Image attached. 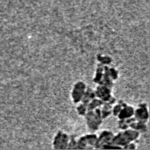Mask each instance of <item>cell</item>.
<instances>
[{"mask_svg": "<svg viewBox=\"0 0 150 150\" xmlns=\"http://www.w3.org/2000/svg\"><path fill=\"white\" fill-rule=\"evenodd\" d=\"M103 65L104 64L99 63L97 66L96 71H95V77L93 79V81L96 83H99L100 81L101 76H102L103 72Z\"/></svg>", "mask_w": 150, "mask_h": 150, "instance_id": "cell-16", "label": "cell"}, {"mask_svg": "<svg viewBox=\"0 0 150 150\" xmlns=\"http://www.w3.org/2000/svg\"><path fill=\"white\" fill-rule=\"evenodd\" d=\"M129 128L137 130L140 133H146L147 131V125L146 122H143L135 121L130 125Z\"/></svg>", "mask_w": 150, "mask_h": 150, "instance_id": "cell-13", "label": "cell"}, {"mask_svg": "<svg viewBox=\"0 0 150 150\" xmlns=\"http://www.w3.org/2000/svg\"><path fill=\"white\" fill-rule=\"evenodd\" d=\"M95 98H96L95 91H94L92 89H91V88L87 87L86 89V91H85L84 92V95H83V98H82L81 100L80 103L87 105L88 103H89Z\"/></svg>", "mask_w": 150, "mask_h": 150, "instance_id": "cell-12", "label": "cell"}, {"mask_svg": "<svg viewBox=\"0 0 150 150\" xmlns=\"http://www.w3.org/2000/svg\"><path fill=\"white\" fill-rule=\"evenodd\" d=\"M136 121V118L134 117H131L130 118L123 119V120H119L118 122V128L120 130H126L129 128V126L133 122Z\"/></svg>", "mask_w": 150, "mask_h": 150, "instance_id": "cell-14", "label": "cell"}, {"mask_svg": "<svg viewBox=\"0 0 150 150\" xmlns=\"http://www.w3.org/2000/svg\"><path fill=\"white\" fill-rule=\"evenodd\" d=\"M98 60L100 63L104 64V65H108L112 62V59L108 56H102L100 54L98 55Z\"/></svg>", "mask_w": 150, "mask_h": 150, "instance_id": "cell-18", "label": "cell"}, {"mask_svg": "<svg viewBox=\"0 0 150 150\" xmlns=\"http://www.w3.org/2000/svg\"><path fill=\"white\" fill-rule=\"evenodd\" d=\"M70 139H69L68 144H67V149H76V143H77V140L76 139V136L75 135H70Z\"/></svg>", "mask_w": 150, "mask_h": 150, "instance_id": "cell-19", "label": "cell"}, {"mask_svg": "<svg viewBox=\"0 0 150 150\" xmlns=\"http://www.w3.org/2000/svg\"><path fill=\"white\" fill-rule=\"evenodd\" d=\"M134 117L136 121L143 122L147 123L149 120V111H148V106L146 103H142L139 104V106L134 111Z\"/></svg>", "mask_w": 150, "mask_h": 150, "instance_id": "cell-7", "label": "cell"}, {"mask_svg": "<svg viewBox=\"0 0 150 150\" xmlns=\"http://www.w3.org/2000/svg\"><path fill=\"white\" fill-rule=\"evenodd\" d=\"M98 85L108 86L110 89H112V87L114 86V81L110 76L109 67L108 65H103V72L102 76H101L100 81Z\"/></svg>", "mask_w": 150, "mask_h": 150, "instance_id": "cell-9", "label": "cell"}, {"mask_svg": "<svg viewBox=\"0 0 150 150\" xmlns=\"http://www.w3.org/2000/svg\"><path fill=\"white\" fill-rule=\"evenodd\" d=\"M112 105H113L109 101L108 102H103V105L100 108L103 120L106 119L107 117H108L112 114Z\"/></svg>", "mask_w": 150, "mask_h": 150, "instance_id": "cell-11", "label": "cell"}, {"mask_svg": "<svg viewBox=\"0 0 150 150\" xmlns=\"http://www.w3.org/2000/svg\"><path fill=\"white\" fill-rule=\"evenodd\" d=\"M140 135L141 133L137 130L132 128H127L118 133L116 136L114 135L111 143L122 146L123 149V146L128 144L130 142L137 140L140 137Z\"/></svg>", "mask_w": 150, "mask_h": 150, "instance_id": "cell-1", "label": "cell"}, {"mask_svg": "<svg viewBox=\"0 0 150 150\" xmlns=\"http://www.w3.org/2000/svg\"><path fill=\"white\" fill-rule=\"evenodd\" d=\"M109 74L113 81H116L119 77V72L114 67H109Z\"/></svg>", "mask_w": 150, "mask_h": 150, "instance_id": "cell-21", "label": "cell"}, {"mask_svg": "<svg viewBox=\"0 0 150 150\" xmlns=\"http://www.w3.org/2000/svg\"><path fill=\"white\" fill-rule=\"evenodd\" d=\"M76 109H77V112L79 115L84 116L86 114V111H87V105L81 103L80 105H78Z\"/></svg>", "mask_w": 150, "mask_h": 150, "instance_id": "cell-20", "label": "cell"}, {"mask_svg": "<svg viewBox=\"0 0 150 150\" xmlns=\"http://www.w3.org/2000/svg\"><path fill=\"white\" fill-rule=\"evenodd\" d=\"M103 103V101L101 100L99 98H95L88 103L87 111H89V110H93L97 108H100Z\"/></svg>", "mask_w": 150, "mask_h": 150, "instance_id": "cell-15", "label": "cell"}, {"mask_svg": "<svg viewBox=\"0 0 150 150\" xmlns=\"http://www.w3.org/2000/svg\"><path fill=\"white\" fill-rule=\"evenodd\" d=\"M126 103L124 102L123 100H119L118 103L114 105V107H112V114L113 115L115 116V117H117V115L119 114V113L120 112V111L122 110V108H123L124 105H126Z\"/></svg>", "mask_w": 150, "mask_h": 150, "instance_id": "cell-17", "label": "cell"}, {"mask_svg": "<svg viewBox=\"0 0 150 150\" xmlns=\"http://www.w3.org/2000/svg\"><path fill=\"white\" fill-rule=\"evenodd\" d=\"M114 134L109 130H103L97 139L95 149H101L103 146L108 144H111Z\"/></svg>", "mask_w": 150, "mask_h": 150, "instance_id": "cell-8", "label": "cell"}, {"mask_svg": "<svg viewBox=\"0 0 150 150\" xmlns=\"http://www.w3.org/2000/svg\"><path fill=\"white\" fill-rule=\"evenodd\" d=\"M97 139L96 134L84 135L77 140L76 149H95Z\"/></svg>", "mask_w": 150, "mask_h": 150, "instance_id": "cell-3", "label": "cell"}, {"mask_svg": "<svg viewBox=\"0 0 150 150\" xmlns=\"http://www.w3.org/2000/svg\"><path fill=\"white\" fill-rule=\"evenodd\" d=\"M134 108L130 105H128L126 104L125 105L123 106L120 112L117 115V117H118L119 120H123V119H127L130 118V117H133L134 115Z\"/></svg>", "mask_w": 150, "mask_h": 150, "instance_id": "cell-10", "label": "cell"}, {"mask_svg": "<svg viewBox=\"0 0 150 150\" xmlns=\"http://www.w3.org/2000/svg\"><path fill=\"white\" fill-rule=\"evenodd\" d=\"M86 89V85L84 82L79 81L73 85L71 92L72 100L74 103H79L83 98Z\"/></svg>", "mask_w": 150, "mask_h": 150, "instance_id": "cell-6", "label": "cell"}, {"mask_svg": "<svg viewBox=\"0 0 150 150\" xmlns=\"http://www.w3.org/2000/svg\"><path fill=\"white\" fill-rule=\"evenodd\" d=\"M136 148H137V146H136V144L133 143V142H130L128 144L123 146V149H136Z\"/></svg>", "mask_w": 150, "mask_h": 150, "instance_id": "cell-22", "label": "cell"}, {"mask_svg": "<svg viewBox=\"0 0 150 150\" xmlns=\"http://www.w3.org/2000/svg\"><path fill=\"white\" fill-rule=\"evenodd\" d=\"M70 136L62 130H59L53 140V148L54 149H67Z\"/></svg>", "mask_w": 150, "mask_h": 150, "instance_id": "cell-5", "label": "cell"}, {"mask_svg": "<svg viewBox=\"0 0 150 150\" xmlns=\"http://www.w3.org/2000/svg\"><path fill=\"white\" fill-rule=\"evenodd\" d=\"M86 125L91 131L98 130L100 125L102 124L103 118L101 116L100 108H97L93 110H89L84 115Z\"/></svg>", "mask_w": 150, "mask_h": 150, "instance_id": "cell-2", "label": "cell"}, {"mask_svg": "<svg viewBox=\"0 0 150 150\" xmlns=\"http://www.w3.org/2000/svg\"><path fill=\"white\" fill-rule=\"evenodd\" d=\"M95 93L96 98H99L103 102L109 101L112 105L116 103V98L111 95V89L108 88V86L99 85L95 90Z\"/></svg>", "mask_w": 150, "mask_h": 150, "instance_id": "cell-4", "label": "cell"}]
</instances>
